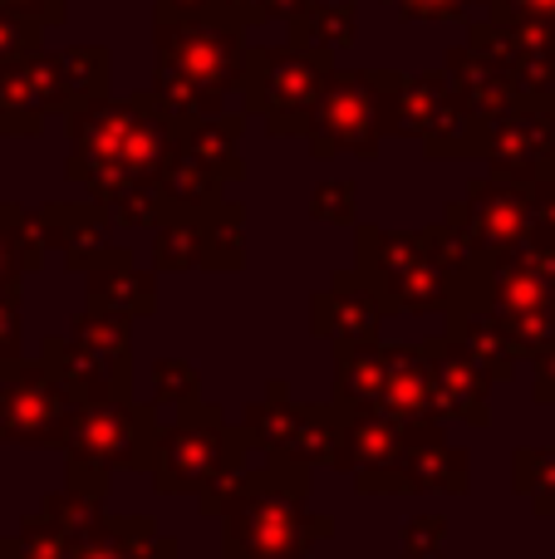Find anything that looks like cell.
Masks as SVG:
<instances>
[{"label":"cell","instance_id":"6da1fadb","mask_svg":"<svg viewBox=\"0 0 555 559\" xmlns=\"http://www.w3.org/2000/svg\"><path fill=\"white\" fill-rule=\"evenodd\" d=\"M305 466L241 462L202 491V515L226 525V559H310L315 545L334 535V521L305 511Z\"/></svg>","mask_w":555,"mask_h":559},{"label":"cell","instance_id":"7a4b0ae2","mask_svg":"<svg viewBox=\"0 0 555 559\" xmlns=\"http://www.w3.org/2000/svg\"><path fill=\"white\" fill-rule=\"evenodd\" d=\"M69 123V182L84 192L114 182H157L173 163V118L153 98V88L133 98H98L88 108L64 114Z\"/></svg>","mask_w":555,"mask_h":559},{"label":"cell","instance_id":"3957f363","mask_svg":"<svg viewBox=\"0 0 555 559\" xmlns=\"http://www.w3.org/2000/svg\"><path fill=\"white\" fill-rule=\"evenodd\" d=\"M153 98L167 118L226 114L241 84L246 29L212 15H153Z\"/></svg>","mask_w":555,"mask_h":559},{"label":"cell","instance_id":"277c9868","mask_svg":"<svg viewBox=\"0 0 555 559\" xmlns=\"http://www.w3.org/2000/svg\"><path fill=\"white\" fill-rule=\"evenodd\" d=\"M64 472L74 491L104 496L118 472H153L157 462V407H138L133 397L74 403L64 432Z\"/></svg>","mask_w":555,"mask_h":559},{"label":"cell","instance_id":"5b68a950","mask_svg":"<svg viewBox=\"0 0 555 559\" xmlns=\"http://www.w3.org/2000/svg\"><path fill=\"white\" fill-rule=\"evenodd\" d=\"M354 275L369 285V295L383 305V314H442L482 305L468 285H458L428 251L418 231H383L359 222L354 231Z\"/></svg>","mask_w":555,"mask_h":559},{"label":"cell","instance_id":"8992f818","mask_svg":"<svg viewBox=\"0 0 555 559\" xmlns=\"http://www.w3.org/2000/svg\"><path fill=\"white\" fill-rule=\"evenodd\" d=\"M334 69V55L305 45H246L241 59V114L261 118L271 138H305L310 128V108L320 98L324 79Z\"/></svg>","mask_w":555,"mask_h":559},{"label":"cell","instance_id":"52a82bcc","mask_svg":"<svg viewBox=\"0 0 555 559\" xmlns=\"http://www.w3.org/2000/svg\"><path fill=\"white\" fill-rule=\"evenodd\" d=\"M246 437L236 423H226L222 407L212 403H182L157 413V462L153 486L163 496H202L216 476L246 462Z\"/></svg>","mask_w":555,"mask_h":559},{"label":"cell","instance_id":"ba28073f","mask_svg":"<svg viewBox=\"0 0 555 559\" xmlns=\"http://www.w3.org/2000/svg\"><path fill=\"white\" fill-rule=\"evenodd\" d=\"M482 123L448 84L442 69L423 74H393L389 98H383V133L389 138H418V147L438 163H462L482 153Z\"/></svg>","mask_w":555,"mask_h":559},{"label":"cell","instance_id":"9c48e42d","mask_svg":"<svg viewBox=\"0 0 555 559\" xmlns=\"http://www.w3.org/2000/svg\"><path fill=\"white\" fill-rule=\"evenodd\" d=\"M133 319L114 309H94L74 319L64 338H49L39 348L59 383L74 393V403H98V397H133Z\"/></svg>","mask_w":555,"mask_h":559},{"label":"cell","instance_id":"30bf717a","mask_svg":"<svg viewBox=\"0 0 555 559\" xmlns=\"http://www.w3.org/2000/svg\"><path fill=\"white\" fill-rule=\"evenodd\" d=\"M393 69H330L320 98L310 108V153L315 157H379L383 147V98Z\"/></svg>","mask_w":555,"mask_h":559},{"label":"cell","instance_id":"8fae6325","mask_svg":"<svg viewBox=\"0 0 555 559\" xmlns=\"http://www.w3.org/2000/svg\"><path fill=\"white\" fill-rule=\"evenodd\" d=\"M153 265L163 275L241 271L246 265V206L226 202V197H216L206 206L167 202L153 226Z\"/></svg>","mask_w":555,"mask_h":559},{"label":"cell","instance_id":"7c38bea8","mask_svg":"<svg viewBox=\"0 0 555 559\" xmlns=\"http://www.w3.org/2000/svg\"><path fill=\"white\" fill-rule=\"evenodd\" d=\"M246 447L265 452V462L285 466H330L334 442H340V407L334 403H295L291 383H271L265 397H256L241 413Z\"/></svg>","mask_w":555,"mask_h":559},{"label":"cell","instance_id":"4fadbf2b","mask_svg":"<svg viewBox=\"0 0 555 559\" xmlns=\"http://www.w3.org/2000/svg\"><path fill=\"white\" fill-rule=\"evenodd\" d=\"M482 163L487 173L541 182L555 177V98L551 94H517L487 114L482 123Z\"/></svg>","mask_w":555,"mask_h":559},{"label":"cell","instance_id":"5bb4252c","mask_svg":"<svg viewBox=\"0 0 555 559\" xmlns=\"http://www.w3.org/2000/svg\"><path fill=\"white\" fill-rule=\"evenodd\" d=\"M74 393L59 383L45 358H10L0 364V442L10 447H59Z\"/></svg>","mask_w":555,"mask_h":559},{"label":"cell","instance_id":"9a60e30c","mask_svg":"<svg viewBox=\"0 0 555 559\" xmlns=\"http://www.w3.org/2000/svg\"><path fill=\"white\" fill-rule=\"evenodd\" d=\"M354 486L364 496H423V491L468 496L472 462L462 447H452L442 437V423H413L399 462L374 466V472H354Z\"/></svg>","mask_w":555,"mask_h":559},{"label":"cell","instance_id":"2e32d148","mask_svg":"<svg viewBox=\"0 0 555 559\" xmlns=\"http://www.w3.org/2000/svg\"><path fill=\"white\" fill-rule=\"evenodd\" d=\"M468 45L482 49L517 94H551L555 98V20H468Z\"/></svg>","mask_w":555,"mask_h":559},{"label":"cell","instance_id":"e0dca14e","mask_svg":"<svg viewBox=\"0 0 555 559\" xmlns=\"http://www.w3.org/2000/svg\"><path fill=\"white\" fill-rule=\"evenodd\" d=\"M531 192H536V182L487 173L482 182H472L468 197H458L448 212L468 226L472 241L487 255H507V251H517V246H531V236H536Z\"/></svg>","mask_w":555,"mask_h":559},{"label":"cell","instance_id":"ac0fdd59","mask_svg":"<svg viewBox=\"0 0 555 559\" xmlns=\"http://www.w3.org/2000/svg\"><path fill=\"white\" fill-rule=\"evenodd\" d=\"M45 118H64V104H59L55 49L39 45L0 64V133L35 138Z\"/></svg>","mask_w":555,"mask_h":559},{"label":"cell","instance_id":"d6986e66","mask_svg":"<svg viewBox=\"0 0 555 559\" xmlns=\"http://www.w3.org/2000/svg\"><path fill=\"white\" fill-rule=\"evenodd\" d=\"M423 354H428V373H433V403H438V417H458V423L487 427L492 423V378L452 344L448 334L423 338Z\"/></svg>","mask_w":555,"mask_h":559},{"label":"cell","instance_id":"ffe728a7","mask_svg":"<svg viewBox=\"0 0 555 559\" xmlns=\"http://www.w3.org/2000/svg\"><path fill=\"white\" fill-rule=\"evenodd\" d=\"M487 305L497 314L555 309V246H517L507 255H492Z\"/></svg>","mask_w":555,"mask_h":559},{"label":"cell","instance_id":"44dd1931","mask_svg":"<svg viewBox=\"0 0 555 559\" xmlns=\"http://www.w3.org/2000/svg\"><path fill=\"white\" fill-rule=\"evenodd\" d=\"M383 305L369 295L354 271H334L330 289L310 299V329L315 338H330V344H359V338H383Z\"/></svg>","mask_w":555,"mask_h":559},{"label":"cell","instance_id":"7402d4cb","mask_svg":"<svg viewBox=\"0 0 555 559\" xmlns=\"http://www.w3.org/2000/svg\"><path fill=\"white\" fill-rule=\"evenodd\" d=\"M409 447V423L389 417L383 407H350L340 413V442H334L330 466L344 476L374 472V466H393Z\"/></svg>","mask_w":555,"mask_h":559},{"label":"cell","instance_id":"603a6c76","mask_svg":"<svg viewBox=\"0 0 555 559\" xmlns=\"http://www.w3.org/2000/svg\"><path fill=\"white\" fill-rule=\"evenodd\" d=\"M35 222H39V236H45V251L64 255V271H84L98 251L114 246V222L98 212L94 202H49V206H35Z\"/></svg>","mask_w":555,"mask_h":559},{"label":"cell","instance_id":"cb8c5ba5","mask_svg":"<svg viewBox=\"0 0 555 559\" xmlns=\"http://www.w3.org/2000/svg\"><path fill=\"white\" fill-rule=\"evenodd\" d=\"M79 275L88 280V305L94 309H114V314H128V319L153 314L157 280H153V271H138L128 246H108V251H98Z\"/></svg>","mask_w":555,"mask_h":559},{"label":"cell","instance_id":"d4e9b609","mask_svg":"<svg viewBox=\"0 0 555 559\" xmlns=\"http://www.w3.org/2000/svg\"><path fill=\"white\" fill-rule=\"evenodd\" d=\"M241 133H246V114H192V118H173V143L182 157L212 167L216 177L236 182L246 177V157H241Z\"/></svg>","mask_w":555,"mask_h":559},{"label":"cell","instance_id":"484cf974","mask_svg":"<svg viewBox=\"0 0 555 559\" xmlns=\"http://www.w3.org/2000/svg\"><path fill=\"white\" fill-rule=\"evenodd\" d=\"M448 338L492 378V383H507V378L517 373V364H521L507 324H501V314L487 305V299H482V305H468V309H452L448 314Z\"/></svg>","mask_w":555,"mask_h":559},{"label":"cell","instance_id":"4316f807","mask_svg":"<svg viewBox=\"0 0 555 559\" xmlns=\"http://www.w3.org/2000/svg\"><path fill=\"white\" fill-rule=\"evenodd\" d=\"M389 417L399 423H442L438 403H433V373H428V354L423 344H389V364H383V393L379 403Z\"/></svg>","mask_w":555,"mask_h":559},{"label":"cell","instance_id":"83f0119b","mask_svg":"<svg viewBox=\"0 0 555 559\" xmlns=\"http://www.w3.org/2000/svg\"><path fill=\"white\" fill-rule=\"evenodd\" d=\"M383 364L389 344L383 338H359V344H334V397L340 413L350 407H374L383 393Z\"/></svg>","mask_w":555,"mask_h":559},{"label":"cell","instance_id":"f1b7e54d","mask_svg":"<svg viewBox=\"0 0 555 559\" xmlns=\"http://www.w3.org/2000/svg\"><path fill=\"white\" fill-rule=\"evenodd\" d=\"M442 74H448V84L458 88V98L472 108V114H497L507 98H517V88H511V79L501 74L497 64H492L482 49H472L468 39L462 45H452L448 55H442Z\"/></svg>","mask_w":555,"mask_h":559},{"label":"cell","instance_id":"f546056e","mask_svg":"<svg viewBox=\"0 0 555 559\" xmlns=\"http://www.w3.org/2000/svg\"><path fill=\"white\" fill-rule=\"evenodd\" d=\"M74 559H177V545L157 535L147 515H123V521L104 515V525L79 545Z\"/></svg>","mask_w":555,"mask_h":559},{"label":"cell","instance_id":"4dcf8cb0","mask_svg":"<svg viewBox=\"0 0 555 559\" xmlns=\"http://www.w3.org/2000/svg\"><path fill=\"white\" fill-rule=\"evenodd\" d=\"M291 45L324 49V55H344L359 39V10L350 0H305L291 20H285Z\"/></svg>","mask_w":555,"mask_h":559},{"label":"cell","instance_id":"1f68e13d","mask_svg":"<svg viewBox=\"0 0 555 559\" xmlns=\"http://www.w3.org/2000/svg\"><path fill=\"white\" fill-rule=\"evenodd\" d=\"M45 236L29 206H0V295H20L29 271L45 265Z\"/></svg>","mask_w":555,"mask_h":559},{"label":"cell","instance_id":"d6a6232c","mask_svg":"<svg viewBox=\"0 0 555 559\" xmlns=\"http://www.w3.org/2000/svg\"><path fill=\"white\" fill-rule=\"evenodd\" d=\"M55 64H59V104H64V114H74V108H88V104H98V98H108L114 55H108L104 45L55 49Z\"/></svg>","mask_w":555,"mask_h":559},{"label":"cell","instance_id":"836d02e7","mask_svg":"<svg viewBox=\"0 0 555 559\" xmlns=\"http://www.w3.org/2000/svg\"><path fill=\"white\" fill-rule=\"evenodd\" d=\"M84 197L114 226H157V216H163V206H167L157 182H114V187H94V192H84Z\"/></svg>","mask_w":555,"mask_h":559},{"label":"cell","instance_id":"e575fe53","mask_svg":"<svg viewBox=\"0 0 555 559\" xmlns=\"http://www.w3.org/2000/svg\"><path fill=\"white\" fill-rule=\"evenodd\" d=\"M511 491L527 496L536 515L555 521V447H521L511 456Z\"/></svg>","mask_w":555,"mask_h":559},{"label":"cell","instance_id":"d590c367","mask_svg":"<svg viewBox=\"0 0 555 559\" xmlns=\"http://www.w3.org/2000/svg\"><path fill=\"white\" fill-rule=\"evenodd\" d=\"M74 550L79 545L39 511L25 515L20 531H10L5 540H0V559H74Z\"/></svg>","mask_w":555,"mask_h":559},{"label":"cell","instance_id":"8d00e7d4","mask_svg":"<svg viewBox=\"0 0 555 559\" xmlns=\"http://www.w3.org/2000/svg\"><path fill=\"white\" fill-rule=\"evenodd\" d=\"M157 187H163V197L177 206H206V202H216V197H226V177H216L212 167L192 163V157H182V153H173V163L163 167Z\"/></svg>","mask_w":555,"mask_h":559},{"label":"cell","instance_id":"74e56055","mask_svg":"<svg viewBox=\"0 0 555 559\" xmlns=\"http://www.w3.org/2000/svg\"><path fill=\"white\" fill-rule=\"evenodd\" d=\"M39 515H49V521L59 525V531L69 535L74 545H84L88 535L104 525V496H94V491H74V486H64V491H55V496H45V506H39Z\"/></svg>","mask_w":555,"mask_h":559},{"label":"cell","instance_id":"f35d334b","mask_svg":"<svg viewBox=\"0 0 555 559\" xmlns=\"http://www.w3.org/2000/svg\"><path fill=\"white\" fill-rule=\"evenodd\" d=\"M310 216L324 226H354L359 222V187L350 177H330L310 192Z\"/></svg>","mask_w":555,"mask_h":559},{"label":"cell","instance_id":"ab89813d","mask_svg":"<svg viewBox=\"0 0 555 559\" xmlns=\"http://www.w3.org/2000/svg\"><path fill=\"white\" fill-rule=\"evenodd\" d=\"M153 393L163 407H182L202 397V383H197V368L187 358H157L153 364Z\"/></svg>","mask_w":555,"mask_h":559},{"label":"cell","instance_id":"60d3db41","mask_svg":"<svg viewBox=\"0 0 555 559\" xmlns=\"http://www.w3.org/2000/svg\"><path fill=\"white\" fill-rule=\"evenodd\" d=\"M442 545H448V521H442V515H413L399 550H403V559H438Z\"/></svg>","mask_w":555,"mask_h":559},{"label":"cell","instance_id":"b9f144b4","mask_svg":"<svg viewBox=\"0 0 555 559\" xmlns=\"http://www.w3.org/2000/svg\"><path fill=\"white\" fill-rule=\"evenodd\" d=\"M45 45V25L29 15H20V10H5L0 5V64L15 55H25V49H39Z\"/></svg>","mask_w":555,"mask_h":559},{"label":"cell","instance_id":"7bdbcfd3","mask_svg":"<svg viewBox=\"0 0 555 559\" xmlns=\"http://www.w3.org/2000/svg\"><path fill=\"white\" fill-rule=\"evenodd\" d=\"M305 0H222V15L236 20L241 29L256 25H275V20H291Z\"/></svg>","mask_w":555,"mask_h":559},{"label":"cell","instance_id":"ee69618b","mask_svg":"<svg viewBox=\"0 0 555 559\" xmlns=\"http://www.w3.org/2000/svg\"><path fill=\"white\" fill-rule=\"evenodd\" d=\"M403 20H468L482 0H383Z\"/></svg>","mask_w":555,"mask_h":559},{"label":"cell","instance_id":"f6af8a7d","mask_svg":"<svg viewBox=\"0 0 555 559\" xmlns=\"http://www.w3.org/2000/svg\"><path fill=\"white\" fill-rule=\"evenodd\" d=\"M531 216H536V236L531 246H555V177H541L531 192Z\"/></svg>","mask_w":555,"mask_h":559},{"label":"cell","instance_id":"bcb514c9","mask_svg":"<svg viewBox=\"0 0 555 559\" xmlns=\"http://www.w3.org/2000/svg\"><path fill=\"white\" fill-rule=\"evenodd\" d=\"M20 358V295H0V364Z\"/></svg>","mask_w":555,"mask_h":559},{"label":"cell","instance_id":"7dc6e473","mask_svg":"<svg viewBox=\"0 0 555 559\" xmlns=\"http://www.w3.org/2000/svg\"><path fill=\"white\" fill-rule=\"evenodd\" d=\"M487 15L507 20H555V0H482Z\"/></svg>","mask_w":555,"mask_h":559},{"label":"cell","instance_id":"c3c4849f","mask_svg":"<svg viewBox=\"0 0 555 559\" xmlns=\"http://www.w3.org/2000/svg\"><path fill=\"white\" fill-rule=\"evenodd\" d=\"M5 10H20V15H29V20H39L45 29H55V25H64L69 20V0H0Z\"/></svg>","mask_w":555,"mask_h":559},{"label":"cell","instance_id":"681fc988","mask_svg":"<svg viewBox=\"0 0 555 559\" xmlns=\"http://www.w3.org/2000/svg\"><path fill=\"white\" fill-rule=\"evenodd\" d=\"M531 364H536V378H531V397H536V403H555V344L551 348H541L536 358H531Z\"/></svg>","mask_w":555,"mask_h":559},{"label":"cell","instance_id":"f907efd6","mask_svg":"<svg viewBox=\"0 0 555 559\" xmlns=\"http://www.w3.org/2000/svg\"><path fill=\"white\" fill-rule=\"evenodd\" d=\"M222 10V0H157L153 15H212Z\"/></svg>","mask_w":555,"mask_h":559}]
</instances>
